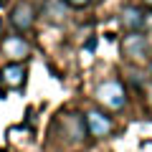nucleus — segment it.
<instances>
[{
	"label": "nucleus",
	"instance_id": "obj_1",
	"mask_svg": "<svg viewBox=\"0 0 152 152\" xmlns=\"http://www.w3.org/2000/svg\"><path fill=\"white\" fill-rule=\"evenodd\" d=\"M94 99L109 112H122L127 107V89L119 79H107V81L96 84L94 89Z\"/></svg>",
	"mask_w": 152,
	"mask_h": 152
},
{
	"label": "nucleus",
	"instance_id": "obj_2",
	"mask_svg": "<svg viewBox=\"0 0 152 152\" xmlns=\"http://www.w3.org/2000/svg\"><path fill=\"white\" fill-rule=\"evenodd\" d=\"M84 124H86V134L96 137V140H104V137H109L114 132L112 117H107L102 109H89L86 117H84Z\"/></svg>",
	"mask_w": 152,
	"mask_h": 152
},
{
	"label": "nucleus",
	"instance_id": "obj_3",
	"mask_svg": "<svg viewBox=\"0 0 152 152\" xmlns=\"http://www.w3.org/2000/svg\"><path fill=\"white\" fill-rule=\"evenodd\" d=\"M58 127H61V134L71 142V145H81L86 140V124H84V117L79 114H61L58 117Z\"/></svg>",
	"mask_w": 152,
	"mask_h": 152
},
{
	"label": "nucleus",
	"instance_id": "obj_4",
	"mask_svg": "<svg viewBox=\"0 0 152 152\" xmlns=\"http://www.w3.org/2000/svg\"><path fill=\"white\" fill-rule=\"evenodd\" d=\"M122 56L132 61H147L150 58V41L142 33H127L122 38Z\"/></svg>",
	"mask_w": 152,
	"mask_h": 152
},
{
	"label": "nucleus",
	"instance_id": "obj_5",
	"mask_svg": "<svg viewBox=\"0 0 152 152\" xmlns=\"http://www.w3.org/2000/svg\"><path fill=\"white\" fill-rule=\"evenodd\" d=\"M33 20H36V8L28 3V0H20V3H15L10 10V26L15 28V31H31L33 28Z\"/></svg>",
	"mask_w": 152,
	"mask_h": 152
},
{
	"label": "nucleus",
	"instance_id": "obj_6",
	"mask_svg": "<svg viewBox=\"0 0 152 152\" xmlns=\"http://www.w3.org/2000/svg\"><path fill=\"white\" fill-rule=\"evenodd\" d=\"M3 53H5L10 61L23 64V61L31 56V46H28V41L20 38V36H8L5 41H3Z\"/></svg>",
	"mask_w": 152,
	"mask_h": 152
},
{
	"label": "nucleus",
	"instance_id": "obj_7",
	"mask_svg": "<svg viewBox=\"0 0 152 152\" xmlns=\"http://www.w3.org/2000/svg\"><path fill=\"white\" fill-rule=\"evenodd\" d=\"M119 20H122V26L127 28V33H142V28H145L147 18H145V13H142V8L127 5V8H122Z\"/></svg>",
	"mask_w": 152,
	"mask_h": 152
},
{
	"label": "nucleus",
	"instance_id": "obj_8",
	"mask_svg": "<svg viewBox=\"0 0 152 152\" xmlns=\"http://www.w3.org/2000/svg\"><path fill=\"white\" fill-rule=\"evenodd\" d=\"M0 74H3V84L8 89H23V84H26V66L18 61H10Z\"/></svg>",
	"mask_w": 152,
	"mask_h": 152
},
{
	"label": "nucleus",
	"instance_id": "obj_9",
	"mask_svg": "<svg viewBox=\"0 0 152 152\" xmlns=\"http://www.w3.org/2000/svg\"><path fill=\"white\" fill-rule=\"evenodd\" d=\"M91 0H66V5H71V8H86Z\"/></svg>",
	"mask_w": 152,
	"mask_h": 152
},
{
	"label": "nucleus",
	"instance_id": "obj_10",
	"mask_svg": "<svg viewBox=\"0 0 152 152\" xmlns=\"http://www.w3.org/2000/svg\"><path fill=\"white\" fill-rule=\"evenodd\" d=\"M5 96V84H3V74H0V99Z\"/></svg>",
	"mask_w": 152,
	"mask_h": 152
},
{
	"label": "nucleus",
	"instance_id": "obj_11",
	"mask_svg": "<svg viewBox=\"0 0 152 152\" xmlns=\"http://www.w3.org/2000/svg\"><path fill=\"white\" fill-rule=\"evenodd\" d=\"M145 3H147V5H150V8H152V0H145Z\"/></svg>",
	"mask_w": 152,
	"mask_h": 152
},
{
	"label": "nucleus",
	"instance_id": "obj_12",
	"mask_svg": "<svg viewBox=\"0 0 152 152\" xmlns=\"http://www.w3.org/2000/svg\"><path fill=\"white\" fill-rule=\"evenodd\" d=\"M0 31H3V20H0Z\"/></svg>",
	"mask_w": 152,
	"mask_h": 152
},
{
	"label": "nucleus",
	"instance_id": "obj_13",
	"mask_svg": "<svg viewBox=\"0 0 152 152\" xmlns=\"http://www.w3.org/2000/svg\"><path fill=\"white\" fill-rule=\"evenodd\" d=\"M150 74H152V64H150Z\"/></svg>",
	"mask_w": 152,
	"mask_h": 152
}]
</instances>
